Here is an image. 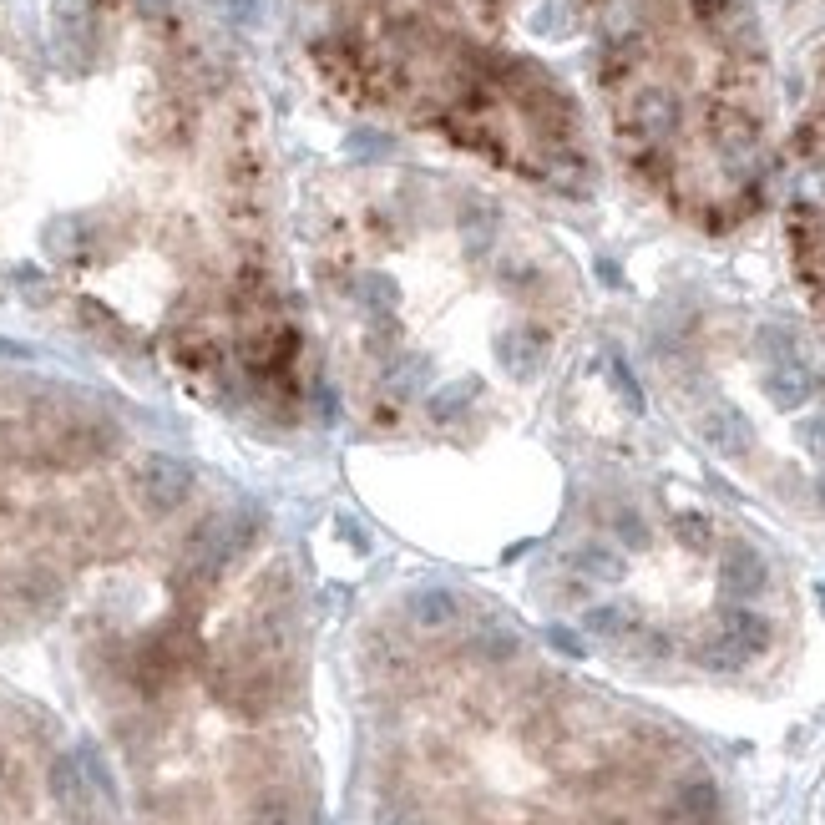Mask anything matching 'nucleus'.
<instances>
[{
  "mask_svg": "<svg viewBox=\"0 0 825 825\" xmlns=\"http://www.w3.org/2000/svg\"><path fill=\"white\" fill-rule=\"evenodd\" d=\"M294 31L345 107L532 193L593 188V132L517 41V0H294Z\"/></svg>",
  "mask_w": 825,
  "mask_h": 825,
  "instance_id": "4",
  "label": "nucleus"
},
{
  "mask_svg": "<svg viewBox=\"0 0 825 825\" xmlns=\"http://www.w3.org/2000/svg\"><path fill=\"white\" fill-rule=\"evenodd\" d=\"M643 375L714 461L800 486L825 512V329L739 294H669L643 329Z\"/></svg>",
  "mask_w": 825,
  "mask_h": 825,
  "instance_id": "5",
  "label": "nucleus"
},
{
  "mask_svg": "<svg viewBox=\"0 0 825 825\" xmlns=\"http://www.w3.org/2000/svg\"><path fill=\"white\" fill-rule=\"evenodd\" d=\"M370 674L385 825H724L719 780L674 734L527 669L522 638L446 583L405 593Z\"/></svg>",
  "mask_w": 825,
  "mask_h": 825,
  "instance_id": "2",
  "label": "nucleus"
},
{
  "mask_svg": "<svg viewBox=\"0 0 825 825\" xmlns=\"http://www.w3.org/2000/svg\"><path fill=\"white\" fill-rule=\"evenodd\" d=\"M780 193H785V259L790 279L825 329V51L815 61L805 107L780 152Z\"/></svg>",
  "mask_w": 825,
  "mask_h": 825,
  "instance_id": "6",
  "label": "nucleus"
},
{
  "mask_svg": "<svg viewBox=\"0 0 825 825\" xmlns=\"http://www.w3.org/2000/svg\"><path fill=\"white\" fill-rule=\"evenodd\" d=\"M593 97L628 183L734 238L780 188V97L755 0H577Z\"/></svg>",
  "mask_w": 825,
  "mask_h": 825,
  "instance_id": "3",
  "label": "nucleus"
},
{
  "mask_svg": "<svg viewBox=\"0 0 825 825\" xmlns=\"http://www.w3.org/2000/svg\"><path fill=\"white\" fill-rule=\"evenodd\" d=\"M324 395L380 446H476L562 385L588 324L577 259L497 188L345 168L294 213Z\"/></svg>",
  "mask_w": 825,
  "mask_h": 825,
  "instance_id": "1",
  "label": "nucleus"
}]
</instances>
